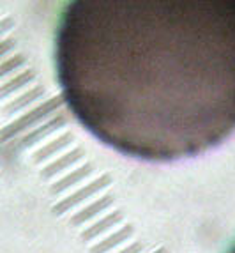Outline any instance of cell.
I'll return each instance as SVG.
<instances>
[{
  "label": "cell",
  "instance_id": "cell-1",
  "mask_svg": "<svg viewBox=\"0 0 235 253\" xmlns=\"http://www.w3.org/2000/svg\"><path fill=\"white\" fill-rule=\"evenodd\" d=\"M55 66L67 108L103 144L198 156L235 131V0H69Z\"/></svg>",
  "mask_w": 235,
  "mask_h": 253
},
{
  "label": "cell",
  "instance_id": "cell-2",
  "mask_svg": "<svg viewBox=\"0 0 235 253\" xmlns=\"http://www.w3.org/2000/svg\"><path fill=\"white\" fill-rule=\"evenodd\" d=\"M228 253H235V245H234V246H232V248H230V250H228Z\"/></svg>",
  "mask_w": 235,
  "mask_h": 253
}]
</instances>
